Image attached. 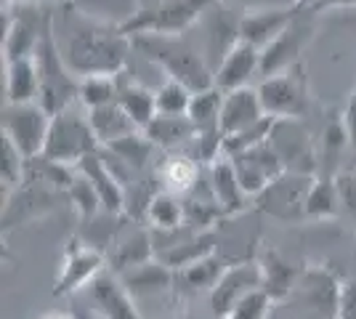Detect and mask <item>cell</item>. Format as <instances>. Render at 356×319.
I'll list each match as a JSON object with an SVG mask.
<instances>
[{"mask_svg":"<svg viewBox=\"0 0 356 319\" xmlns=\"http://www.w3.org/2000/svg\"><path fill=\"white\" fill-rule=\"evenodd\" d=\"M67 27L64 40H59L61 54L74 75H122L128 67V56L134 51V38L125 35L122 27H112L96 22L88 14H80L74 6H64ZM59 38V35H56Z\"/></svg>","mask_w":356,"mask_h":319,"instance_id":"obj_1","label":"cell"},{"mask_svg":"<svg viewBox=\"0 0 356 319\" xmlns=\"http://www.w3.org/2000/svg\"><path fill=\"white\" fill-rule=\"evenodd\" d=\"M134 48L157 64L170 80L184 83L189 91L197 93L216 85V69H210L208 61L189 43H184L181 35H136Z\"/></svg>","mask_w":356,"mask_h":319,"instance_id":"obj_2","label":"cell"},{"mask_svg":"<svg viewBox=\"0 0 356 319\" xmlns=\"http://www.w3.org/2000/svg\"><path fill=\"white\" fill-rule=\"evenodd\" d=\"M35 64H38V75H40V104L48 115H56L61 109L72 106V101L80 93V75H74L70 64L64 59L56 38V22L48 14L45 19L40 43L35 48Z\"/></svg>","mask_w":356,"mask_h":319,"instance_id":"obj_3","label":"cell"},{"mask_svg":"<svg viewBox=\"0 0 356 319\" xmlns=\"http://www.w3.org/2000/svg\"><path fill=\"white\" fill-rule=\"evenodd\" d=\"M218 6V0H152L147 6H138L134 14L120 27L125 35H181L192 24L200 22V16Z\"/></svg>","mask_w":356,"mask_h":319,"instance_id":"obj_4","label":"cell"},{"mask_svg":"<svg viewBox=\"0 0 356 319\" xmlns=\"http://www.w3.org/2000/svg\"><path fill=\"white\" fill-rule=\"evenodd\" d=\"M102 141L96 136L90 117L77 112L74 106H67L56 115H51V128L45 138L43 154L51 160H59L67 165H77L83 157L99 152Z\"/></svg>","mask_w":356,"mask_h":319,"instance_id":"obj_5","label":"cell"},{"mask_svg":"<svg viewBox=\"0 0 356 319\" xmlns=\"http://www.w3.org/2000/svg\"><path fill=\"white\" fill-rule=\"evenodd\" d=\"M314 179H316L314 173L284 170L282 176H277L266 189H261L252 197V208L282 224H298L306 218V199Z\"/></svg>","mask_w":356,"mask_h":319,"instance_id":"obj_6","label":"cell"},{"mask_svg":"<svg viewBox=\"0 0 356 319\" xmlns=\"http://www.w3.org/2000/svg\"><path fill=\"white\" fill-rule=\"evenodd\" d=\"M261 104L271 117H296L300 120L309 109V85H306V67L298 61L277 75L264 77L261 83Z\"/></svg>","mask_w":356,"mask_h":319,"instance_id":"obj_7","label":"cell"},{"mask_svg":"<svg viewBox=\"0 0 356 319\" xmlns=\"http://www.w3.org/2000/svg\"><path fill=\"white\" fill-rule=\"evenodd\" d=\"M51 128V115L43 109L40 101H27V104H8L3 106V120L0 131L19 147V152L27 160L43 154L45 138Z\"/></svg>","mask_w":356,"mask_h":319,"instance_id":"obj_8","label":"cell"},{"mask_svg":"<svg viewBox=\"0 0 356 319\" xmlns=\"http://www.w3.org/2000/svg\"><path fill=\"white\" fill-rule=\"evenodd\" d=\"M314 14L316 11H312V8H300L296 19L261 51V75H277V72H282V69L300 61L303 48L312 43L314 32H316Z\"/></svg>","mask_w":356,"mask_h":319,"instance_id":"obj_9","label":"cell"},{"mask_svg":"<svg viewBox=\"0 0 356 319\" xmlns=\"http://www.w3.org/2000/svg\"><path fill=\"white\" fill-rule=\"evenodd\" d=\"M104 263L106 256L96 245H88L80 237H72L67 243L64 259H61L56 279H54V295L64 298V295H74L77 290H86L90 279L106 269Z\"/></svg>","mask_w":356,"mask_h":319,"instance_id":"obj_10","label":"cell"},{"mask_svg":"<svg viewBox=\"0 0 356 319\" xmlns=\"http://www.w3.org/2000/svg\"><path fill=\"white\" fill-rule=\"evenodd\" d=\"M86 298L90 301L93 311L104 319H144V314L138 311L136 298L131 295V290L125 288V282L120 279V274L115 272H102L96 274L86 285Z\"/></svg>","mask_w":356,"mask_h":319,"instance_id":"obj_11","label":"cell"},{"mask_svg":"<svg viewBox=\"0 0 356 319\" xmlns=\"http://www.w3.org/2000/svg\"><path fill=\"white\" fill-rule=\"evenodd\" d=\"M261 288V266L258 261H234L229 263V269L221 274V279L216 282V288L210 290V311L213 317L226 319L229 311L252 290Z\"/></svg>","mask_w":356,"mask_h":319,"instance_id":"obj_12","label":"cell"},{"mask_svg":"<svg viewBox=\"0 0 356 319\" xmlns=\"http://www.w3.org/2000/svg\"><path fill=\"white\" fill-rule=\"evenodd\" d=\"M271 147L277 149V154L282 157L284 170H296V173H314L316 176V149H314L312 136L306 133V128L296 120V117H287V120H277L274 131H271Z\"/></svg>","mask_w":356,"mask_h":319,"instance_id":"obj_13","label":"cell"},{"mask_svg":"<svg viewBox=\"0 0 356 319\" xmlns=\"http://www.w3.org/2000/svg\"><path fill=\"white\" fill-rule=\"evenodd\" d=\"M229 160H232V165L237 170V179H239V183H242V189H245L250 197H255L261 189H266L277 176L284 173L282 157L271 147V141L258 144V147L245 149V152L229 154Z\"/></svg>","mask_w":356,"mask_h":319,"instance_id":"obj_14","label":"cell"},{"mask_svg":"<svg viewBox=\"0 0 356 319\" xmlns=\"http://www.w3.org/2000/svg\"><path fill=\"white\" fill-rule=\"evenodd\" d=\"M343 282L338 274L327 266H300L296 293H300V301L309 304L316 314L335 319L338 317V298H341Z\"/></svg>","mask_w":356,"mask_h":319,"instance_id":"obj_15","label":"cell"},{"mask_svg":"<svg viewBox=\"0 0 356 319\" xmlns=\"http://www.w3.org/2000/svg\"><path fill=\"white\" fill-rule=\"evenodd\" d=\"M45 19L48 11L38 14V11H6L3 14V54L8 59H22V56H32L35 48L40 43Z\"/></svg>","mask_w":356,"mask_h":319,"instance_id":"obj_16","label":"cell"},{"mask_svg":"<svg viewBox=\"0 0 356 319\" xmlns=\"http://www.w3.org/2000/svg\"><path fill=\"white\" fill-rule=\"evenodd\" d=\"M77 170L93 183V189L99 192L102 197V208L104 213H112V215H125V208H128V192H125V183L120 181V176L115 173V167L109 165L102 152H93L88 157H83L77 163Z\"/></svg>","mask_w":356,"mask_h":319,"instance_id":"obj_17","label":"cell"},{"mask_svg":"<svg viewBox=\"0 0 356 319\" xmlns=\"http://www.w3.org/2000/svg\"><path fill=\"white\" fill-rule=\"evenodd\" d=\"M109 269L115 274H122L128 269H134L144 261L154 259V240L149 237L147 229H141V221H134L128 229H118L109 240Z\"/></svg>","mask_w":356,"mask_h":319,"instance_id":"obj_18","label":"cell"},{"mask_svg":"<svg viewBox=\"0 0 356 319\" xmlns=\"http://www.w3.org/2000/svg\"><path fill=\"white\" fill-rule=\"evenodd\" d=\"M255 72H261V48L239 38L223 54L221 64L216 67V85L221 91H234V88L248 85V80Z\"/></svg>","mask_w":356,"mask_h":319,"instance_id":"obj_19","label":"cell"},{"mask_svg":"<svg viewBox=\"0 0 356 319\" xmlns=\"http://www.w3.org/2000/svg\"><path fill=\"white\" fill-rule=\"evenodd\" d=\"M210 195L218 202L223 218H232V215H239L250 208V195L242 189V183L237 179V170L232 165V160L223 154L216 163H210Z\"/></svg>","mask_w":356,"mask_h":319,"instance_id":"obj_20","label":"cell"},{"mask_svg":"<svg viewBox=\"0 0 356 319\" xmlns=\"http://www.w3.org/2000/svg\"><path fill=\"white\" fill-rule=\"evenodd\" d=\"M152 173H154V181L160 183V189L184 197V195L194 192V186L200 181V160L192 152L173 149L154 165Z\"/></svg>","mask_w":356,"mask_h":319,"instance_id":"obj_21","label":"cell"},{"mask_svg":"<svg viewBox=\"0 0 356 319\" xmlns=\"http://www.w3.org/2000/svg\"><path fill=\"white\" fill-rule=\"evenodd\" d=\"M300 11V6H287V8H261V11H250L239 19V38L248 40L261 51L280 35V32L293 22Z\"/></svg>","mask_w":356,"mask_h":319,"instance_id":"obj_22","label":"cell"},{"mask_svg":"<svg viewBox=\"0 0 356 319\" xmlns=\"http://www.w3.org/2000/svg\"><path fill=\"white\" fill-rule=\"evenodd\" d=\"M266 117V109L261 104V93L258 88H234V91H226L223 96V106H221V125L223 136L229 133H237L242 128H248L252 122L264 120Z\"/></svg>","mask_w":356,"mask_h":319,"instance_id":"obj_23","label":"cell"},{"mask_svg":"<svg viewBox=\"0 0 356 319\" xmlns=\"http://www.w3.org/2000/svg\"><path fill=\"white\" fill-rule=\"evenodd\" d=\"M255 261H258V266H261V288L274 298V304L290 298V295L296 293L300 266L282 259V256H280L277 250H271V247L261 250Z\"/></svg>","mask_w":356,"mask_h":319,"instance_id":"obj_24","label":"cell"},{"mask_svg":"<svg viewBox=\"0 0 356 319\" xmlns=\"http://www.w3.org/2000/svg\"><path fill=\"white\" fill-rule=\"evenodd\" d=\"M213 250H218V240L213 234V229H202V231H192L184 240H178L173 245H165L154 253V259H160L173 272L186 269L189 263L200 261L202 256H208Z\"/></svg>","mask_w":356,"mask_h":319,"instance_id":"obj_25","label":"cell"},{"mask_svg":"<svg viewBox=\"0 0 356 319\" xmlns=\"http://www.w3.org/2000/svg\"><path fill=\"white\" fill-rule=\"evenodd\" d=\"M6 99L11 104H27L40 99V75L35 56L6 61Z\"/></svg>","mask_w":356,"mask_h":319,"instance_id":"obj_26","label":"cell"},{"mask_svg":"<svg viewBox=\"0 0 356 319\" xmlns=\"http://www.w3.org/2000/svg\"><path fill=\"white\" fill-rule=\"evenodd\" d=\"M120 279L125 282V288L131 290L134 298H141V295H152V293H160V290L176 285V272L168 269L160 259H152L122 272Z\"/></svg>","mask_w":356,"mask_h":319,"instance_id":"obj_27","label":"cell"},{"mask_svg":"<svg viewBox=\"0 0 356 319\" xmlns=\"http://www.w3.org/2000/svg\"><path fill=\"white\" fill-rule=\"evenodd\" d=\"M144 133L152 138V144L157 149L173 152L184 144H192V138L197 136V128L189 120V115H157L144 128Z\"/></svg>","mask_w":356,"mask_h":319,"instance_id":"obj_28","label":"cell"},{"mask_svg":"<svg viewBox=\"0 0 356 319\" xmlns=\"http://www.w3.org/2000/svg\"><path fill=\"white\" fill-rule=\"evenodd\" d=\"M88 117H90V125H93V131H96V136L102 141V147H109V144H115L120 138L131 136L136 131H141L136 120L122 109L120 101H112V104H104V106H96V109H88Z\"/></svg>","mask_w":356,"mask_h":319,"instance_id":"obj_29","label":"cell"},{"mask_svg":"<svg viewBox=\"0 0 356 319\" xmlns=\"http://www.w3.org/2000/svg\"><path fill=\"white\" fill-rule=\"evenodd\" d=\"M229 263H232V259H226L223 253H218V250H213V253H208V256H202L200 261H194V263H189L186 269H181V272H176V282L178 285H184L186 290H213L216 288V282L221 279V274L229 269Z\"/></svg>","mask_w":356,"mask_h":319,"instance_id":"obj_30","label":"cell"},{"mask_svg":"<svg viewBox=\"0 0 356 319\" xmlns=\"http://www.w3.org/2000/svg\"><path fill=\"white\" fill-rule=\"evenodd\" d=\"M120 80V91L118 101L122 104V109L136 120V125L144 131L149 122L157 117V96L154 91L144 88L141 83H136L131 77H118Z\"/></svg>","mask_w":356,"mask_h":319,"instance_id":"obj_31","label":"cell"},{"mask_svg":"<svg viewBox=\"0 0 356 319\" xmlns=\"http://www.w3.org/2000/svg\"><path fill=\"white\" fill-rule=\"evenodd\" d=\"M147 221L149 227L154 231H176V229H184L186 224V208H184V199L173 195V192H154V197L149 199V208H147Z\"/></svg>","mask_w":356,"mask_h":319,"instance_id":"obj_32","label":"cell"},{"mask_svg":"<svg viewBox=\"0 0 356 319\" xmlns=\"http://www.w3.org/2000/svg\"><path fill=\"white\" fill-rule=\"evenodd\" d=\"M341 211V192H338L335 176H316L312 183V192H309V199H306V218L325 221V218H335Z\"/></svg>","mask_w":356,"mask_h":319,"instance_id":"obj_33","label":"cell"},{"mask_svg":"<svg viewBox=\"0 0 356 319\" xmlns=\"http://www.w3.org/2000/svg\"><path fill=\"white\" fill-rule=\"evenodd\" d=\"M226 91H221L218 85H210L205 91H197L192 96V104H189V120L194 122L197 131H210V128H221V106Z\"/></svg>","mask_w":356,"mask_h":319,"instance_id":"obj_34","label":"cell"},{"mask_svg":"<svg viewBox=\"0 0 356 319\" xmlns=\"http://www.w3.org/2000/svg\"><path fill=\"white\" fill-rule=\"evenodd\" d=\"M120 75H86L80 77V93H77V101L88 109L96 106H104L118 101L120 91Z\"/></svg>","mask_w":356,"mask_h":319,"instance_id":"obj_35","label":"cell"},{"mask_svg":"<svg viewBox=\"0 0 356 319\" xmlns=\"http://www.w3.org/2000/svg\"><path fill=\"white\" fill-rule=\"evenodd\" d=\"M277 120H280V117L266 115L264 120L252 122V125L242 128V131H237V133H229V136L223 138V154L229 157V154L252 149V147H258V144H266L268 138H271V131H274Z\"/></svg>","mask_w":356,"mask_h":319,"instance_id":"obj_36","label":"cell"},{"mask_svg":"<svg viewBox=\"0 0 356 319\" xmlns=\"http://www.w3.org/2000/svg\"><path fill=\"white\" fill-rule=\"evenodd\" d=\"M67 199L72 202V208L77 211V215H80L83 221H90V218H96L99 213H104L99 192L93 189V183H90L80 170H77L74 181L70 183V189H67Z\"/></svg>","mask_w":356,"mask_h":319,"instance_id":"obj_37","label":"cell"},{"mask_svg":"<svg viewBox=\"0 0 356 319\" xmlns=\"http://www.w3.org/2000/svg\"><path fill=\"white\" fill-rule=\"evenodd\" d=\"M154 96H157V115H186L194 91H189L184 83L168 77L163 85L154 91Z\"/></svg>","mask_w":356,"mask_h":319,"instance_id":"obj_38","label":"cell"},{"mask_svg":"<svg viewBox=\"0 0 356 319\" xmlns=\"http://www.w3.org/2000/svg\"><path fill=\"white\" fill-rule=\"evenodd\" d=\"M24 163H27V157L19 152V147L8 136H3V141H0V181H3V186L11 189V186L22 183Z\"/></svg>","mask_w":356,"mask_h":319,"instance_id":"obj_39","label":"cell"},{"mask_svg":"<svg viewBox=\"0 0 356 319\" xmlns=\"http://www.w3.org/2000/svg\"><path fill=\"white\" fill-rule=\"evenodd\" d=\"M271 306H274V298L268 295L264 288L248 293L242 301H239L226 319H266L271 314Z\"/></svg>","mask_w":356,"mask_h":319,"instance_id":"obj_40","label":"cell"},{"mask_svg":"<svg viewBox=\"0 0 356 319\" xmlns=\"http://www.w3.org/2000/svg\"><path fill=\"white\" fill-rule=\"evenodd\" d=\"M335 183L341 192V205L356 221V167H343L335 173Z\"/></svg>","mask_w":356,"mask_h":319,"instance_id":"obj_41","label":"cell"},{"mask_svg":"<svg viewBox=\"0 0 356 319\" xmlns=\"http://www.w3.org/2000/svg\"><path fill=\"white\" fill-rule=\"evenodd\" d=\"M335 319H356V274L343 282L341 298H338V317Z\"/></svg>","mask_w":356,"mask_h":319,"instance_id":"obj_42","label":"cell"},{"mask_svg":"<svg viewBox=\"0 0 356 319\" xmlns=\"http://www.w3.org/2000/svg\"><path fill=\"white\" fill-rule=\"evenodd\" d=\"M341 115H343V125H346V131H348L351 149L356 152V88L351 91V96H348V104H346V109H343Z\"/></svg>","mask_w":356,"mask_h":319,"instance_id":"obj_43","label":"cell"},{"mask_svg":"<svg viewBox=\"0 0 356 319\" xmlns=\"http://www.w3.org/2000/svg\"><path fill=\"white\" fill-rule=\"evenodd\" d=\"M327 8H356V0H322L314 11H327Z\"/></svg>","mask_w":356,"mask_h":319,"instance_id":"obj_44","label":"cell"},{"mask_svg":"<svg viewBox=\"0 0 356 319\" xmlns=\"http://www.w3.org/2000/svg\"><path fill=\"white\" fill-rule=\"evenodd\" d=\"M40 319H74L72 311H51V314H43Z\"/></svg>","mask_w":356,"mask_h":319,"instance_id":"obj_45","label":"cell"},{"mask_svg":"<svg viewBox=\"0 0 356 319\" xmlns=\"http://www.w3.org/2000/svg\"><path fill=\"white\" fill-rule=\"evenodd\" d=\"M3 3H8V6H14V3H45V0H3Z\"/></svg>","mask_w":356,"mask_h":319,"instance_id":"obj_46","label":"cell"},{"mask_svg":"<svg viewBox=\"0 0 356 319\" xmlns=\"http://www.w3.org/2000/svg\"><path fill=\"white\" fill-rule=\"evenodd\" d=\"M168 319H197V317H168ZM213 319H218V317H213Z\"/></svg>","mask_w":356,"mask_h":319,"instance_id":"obj_47","label":"cell"},{"mask_svg":"<svg viewBox=\"0 0 356 319\" xmlns=\"http://www.w3.org/2000/svg\"><path fill=\"white\" fill-rule=\"evenodd\" d=\"M136 3H138V6H147V3H152V0H136Z\"/></svg>","mask_w":356,"mask_h":319,"instance_id":"obj_48","label":"cell"},{"mask_svg":"<svg viewBox=\"0 0 356 319\" xmlns=\"http://www.w3.org/2000/svg\"><path fill=\"white\" fill-rule=\"evenodd\" d=\"M354 263H356V245H354Z\"/></svg>","mask_w":356,"mask_h":319,"instance_id":"obj_49","label":"cell"}]
</instances>
